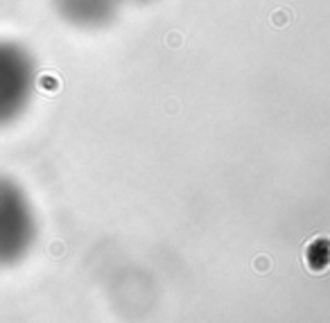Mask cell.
Listing matches in <instances>:
<instances>
[{
	"label": "cell",
	"mask_w": 330,
	"mask_h": 323,
	"mask_svg": "<svg viewBox=\"0 0 330 323\" xmlns=\"http://www.w3.org/2000/svg\"><path fill=\"white\" fill-rule=\"evenodd\" d=\"M124 0H52L54 12L68 25L82 29L106 27L116 21Z\"/></svg>",
	"instance_id": "obj_3"
},
{
	"label": "cell",
	"mask_w": 330,
	"mask_h": 323,
	"mask_svg": "<svg viewBox=\"0 0 330 323\" xmlns=\"http://www.w3.org/2000/svg\"><path fill=\"white\" fill-rule=\"evenodd\" d=\"M36 88V64L21 43L0 41V129L16 122Z\"/></svg>",
	"instance_id": "obj_2"
},
{
	"label": "cell",
	"mask_w": 330,
	"mask_h": 323,
	"mask_svg": "<svg viewBox=\"0 0 330 323\" xmlns=\"http://www.w3.org/2000/svg\"><path fill=\"white\" fill-rule=\"evenodd\" d=\"M36 242V212L14 179L0 174V267H14Z\"/></svg>",
	"instance_id": "obj_1"
},
{
	"label": "cell",
	"mask_w": 330,
	"mask_h": 323,
	"mask_svg": "<svg viewBox=\"0 0 330 323\" xmlns=\"http://www.w3.org/2000/svg\"><path fill=\"white\" fill-rule=\"evenodd\" d=\"M124 2H136V5H147V2H154V0H124Z\"/></svg>",
	"instance_id": "obj_4"
}]
</instances>
